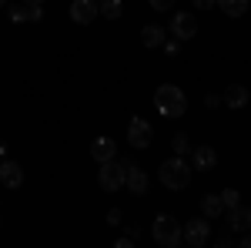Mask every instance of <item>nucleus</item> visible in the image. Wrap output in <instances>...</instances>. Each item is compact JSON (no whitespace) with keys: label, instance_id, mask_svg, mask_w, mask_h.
<instances>
[{"label":"nucleus","instance_id":"obj_15","mask_svg":"<svg viewBox=\"0 0 251 248\" xmlns=\"http://www.w3.org/2000/svg\"><path fill=\"white\" fill-rule=\"evenodd\" d=\"M225 104H228V108H234V111H238V108H245V104H248V87L231 84V87L225 91Z\"/></svg>","mask_w":251,"mask_h":248},{"label":"nucleus","instance_id":"obj_7","mask_svg":"<svg viewBox=\"0 0 251 248\" xmlns=\"http://www.w3.org/2000/svg\"><path fill=\"white\" fill-rule=\"evenodd\" d=\"M171 34L177 40H191L194 34H198V20H194V14H188V10H177L171 17Z\"/></svg>","mask_w":251,"mask_h":248},{"label":"nucleus","instance_id":"obj_22","mask_svg":"<svg viewBox=\"0 0 251 248\" xmlns=\"http://www.w3.org/2000/svg\"><path fill=\"white\" fill-rule=\"evenodd\" d=\"M148 3H151L154 10H171L174 7V0H148Z\"/></svg>","mask_w":251,"mask_h":248},{"label":"nucleus","instance_id":"obj_4","mask_svg":"<svg viewBox=\"0 0 251 248\" xmlns=\"http://www.w3.org/2000/svg\"><path fill=\"white\" fill-rule=\"evenodd\" d=\"M151 235H154L157 245H164V248L184 245V238H181V225H177V218H174V215H157Z\"/></svg>","mask_w":251,"mask_h":248},{"label":"nucleus","instance_id":"obj_2","mask_svg":"<svg viewBox=\"0 0 251 248\" xmlns=\"http://www.w3.org/2000/svg\"><path fill=\"white\" fill-rule=\"evenodd\" d=\"M161 185L171 191H181L191 185V168H188V161L181 158V154H174V158H168V161H161Z\"/></svg>","mask_w":251,"mask_h":248},{"label":"nucleus","instance_id":"obj_28","mask_svg":"<svg viewBox=\"0 0 251 248\" xmlns=\"http://www.w3.org/2000/svg\"><path fill=\"white\" fill-rule=\"evenodd\" d=\"M24 3H37V7H40V3H44V0H24Z\"/></svg>","mask_w":251,"mask_h":248},{"label":"nucleus","instance_id":"obj_12","mask_svg":"<svg viewBox=\"0 0 251 248\" xmlns=\"http://www.w3.org/2000/svg\"><path fill=\"white\" fill-rule=\"evenodd\" d=\"M228 228L231 231H248L251 228V208H245V205L228 208Z\"/></svg>","mask_w":251,"mask_h":248},{"label":"nucleus","instance_id":"obj_17","mask_svg":"<svg viewBox=\"0 0 251 248\" xmlns=\"http://www.w3.org/2000/svg\"><path fill=\"white\" fill-rule=\"evenodd\" d=\"M201 211H204V218H218V215L225 211V205H221V194H204Z\"/></svg>","mask_w":251,"mask_h":248},{"label":"nucleus","instance_id":"obj_25","mask_svg":"<svg viewBox=\"0 0 251 248\" xmlns=\"http://www.w3.org/2000/svg\"><path fill=\"white\" fill-rule=\"evenodd\" d=\"M134 238H137V235H124V238H117L114 245L117 248H127V245H134Z\"/></svg>","mask_w":251,"mask_h":248},{"label":"nucleus","instance_id":"obj_5","mask_svg":"<svg viewBox=\"0 0 251 248\" xmlns=\"http://www.w3.org/2000/svg\"><path fill=\"white\" fill-rule=\"evenodd\" d=\"M181 238H184V245H191V248H204L208 238H211L208 218H191L188 225H181Z\"/></svg>","mask_w":251,"mask_h":248},{"label":"nucleus","instance_id":"obj_6","mask_svg":"<svg viewBox=\"0 0 251 248\" xmlns=\"http://www.w3.org/2000/svg\"><path fill=\"white\" fill-rule=\"evenodd\" d=\"M127 141L134 144V148H151V141H154V128L144 121V117H131V124H127Z\"/></svg>","mask_w":251,"mask_h":248},{"label":"nucleus","instance_id":"obj_23","mask_svg":"<svg viewBox=\"0 0 251 248\" xmlns=\"http://www.w3.org/2000/svg\"><path fill=\"white\" fill-rule=\"evenodd\" d=\"M107 225L114 228V225H121V208H111L107 211Z\"/></svg>","mask_w":251,"mask_h":248},{"label":"nucleus","instance_id":"obj_26","mask_svg":"<svg viewBox=\"0 0 251 248\" xmlns=\"http://www.w3.org/2000/svg\"><path fill=\"white\" fill-rule=\"evenodd\" d=\"M241 245H245V248H251V235H245V231H241Z\"/></svg>","mask_w":251,"mask_h":248},{"label":"nucleus","instance_id":"obj_18","mask_svg":"<svg viewBox=\"0 0 251 248\" xmlns=\"http://www.w3.org/2000/svg\"><path fill=\"white\" fill-rule=\"evenodd\" d=\"M218 7H221L228 17H245V10H248V0H218Z\"/></svg>","mask_w":251,"mask_h":248},{"label":"nucleus","instance_id":"obj_1","mask_svg":"<svg viewBox=\"0 0 251 248\" xmlns=\"http://www.w3.org/2000/svg\"><path fill=\"white\" fill-rule=\"evenodd\" d=\"M154 108L161 111V117H181L188 111V97L181 87H174V84H161L154 91Z\"/></svg>","mask_w":251,"mask_h":248},{"label":"nucleus","instance_id":"obj_24","mask_svg":"<svg viewBox=\"0 0 251 248\" xmlns=\"http://www.w3.org/2000/svg\"><path fill=\"white\" fill-rule=\"evenodd\" d=\"M194 7H198V10H211L214 3H218V0H191Z\"/></svg>","mask_w":251,"mask_h":248},{"label":"nucleus","instance_id":"obj_19","mask_svg":"<svg viewBox=\"0 0 251 248\" xmlns=\"http://www.w3.org/2000/svg\"><path fill=\"white\" fill-rule=\"evenodd\" d=\"M97 7H100V14L107 20H117L124 14V3H121V0H104V3H97Z\"/></svg>","mask_w":251,"mask_h":248},{"label":"nucleus","instance_id":"obj_9","mask_svg":"<svg viewBox=\"0 0 251 248\" xmlns=\"http://www.w3.org/2000/svg\"><path fill=\"white\" fill-rule=\"evenodd\" d=\"M91 158H94L97 165L114 161V158H117V144L111 141V138H94V144H91Z\"/></svg>","mask_w":251,"mask_h":248},{"label":"nucleus","instance_id":"obj_16","mask_svg":"<svg viewBox=\"0 0 251 248\" xmlns=\"http://www.w3.org/2000/svg\"><path fill=\"white\" fill-rule=\"evenodd\" d=\"M44 17V10H40L37 3H24V7H14V10H10V20H34V24H37V20Z\"/></svg>","mask_w":251,"mask_h":248},{"label":"nucleus","instance_id":"obj_11","mask_svg":"<svg viewBox=\"0 0 251 248\" xmlns=\"http://www.w3.org/2000/svg\"><path fill=\"white\" fill-rule=\"evenodd\" d=\"M191 161H194V171H214V165H218V154L214 148H194L191 151Z\"/></svg>","mask_w":251,"mask_h":248},{"label":"nucleus","instance_id":"obj_29","mask_svg":"<svg viewBox=\"0 0 251 248\" xmlns=\"http://www.w3.org/2000/svg\"><path fill=\"white\" fill-rule=\"evenodd\" d=\"M3 3H7V0H0V7H3Z\"/></svg>","mask_w":251,"mask_h":248},{"label":"nucleus","instance_id":"obj_21","mask_svg":"<svg viewBox=\"0 0 251 248\" xmlns=\"http://www.w3.org/2000/svg\"><path fill=\"white\" fill-rule=\"evenodd\" d=\"M221 205H225V208H234V205H241V194H238L234 188H225V191H221Z\"/></svg>","mask_w":251,"mask_h":248},{"label":"nucleus","instance_id":"obj_14","mask_svg":"<svg viewBox=\"0 0 251 248\" xmlns=\"http://www.w3.org/2000/svg\"><path fill=\"white\" fill-rule=\"evenodd\" d=\"M141 44H144V47H161V44H164V27H161V24H148V27L141 30Z\"/></svg>","mask_w":251,"mask_h":248},{"label":"nucleus","instance_id":"obj_8","mask_svg":"<svg viewBox=\"0 0 251 248\" xmlns=\"http://www.w3.org/2000/svg\"><path fill=\"white\" fill-rule=\"evenodd\" d=\"M97 14H100V7H97L94 0H74L71 3V20L74 24H91Z\"/></svg>","mask_w":251,"mask_h":248},{"label":"nucleus","instance_id":"obj_10","mask_svg":"<svg viewBox=\"0 0 251 248\" xmlns=\"http://www.w3.org/2000/svg\"><path fill=\"white\" fill-rule=\"evenodd\" d=\"M0 181L7 188H20L24 185V168H20L17 161H0Z\"/></svg>","mask_w":251,"mask_h":248},{"label":"nucleus","instance_id":"obj_27","mask_svg":"<svg viewBox=\"0 0 251 248\" xmlns=\"http://www.w3.org/2000/svg\"><path fill=\"white\" fill-rule=\"evenodd\" d=\"M3 151H7V144H3V141H0V161H3Z\"/></svg>","mask_w":251,"mask_h":248},{"label":"nucleus","instance_id":"obj_13","mask_svg":"<svg viewBox=\"0 0 251 248\" xmlns=\"http://www.w3.org/2000/svg\"><path fill=\"white\" fill-rule=\"evenodd\" d=\"M124 185L131 188V194H144V191H148V174L141 171L137 165H131L127 174H124Z\"/></svg>","mask_w":251,"mask_h":248},{"label":"nucleus","instance_id":"obj_3","mask_svg":"<svg viewBox=\"0 0 251 248\" xmlns=\"http://www.w3.org/2000/svg\"><path fill=\"white\" fill-rule=\"evenodd\" d=\"M131 168V161L127 158H114V161H104L100 165V171H97V185L104 191H121L124 188V174Z\"/></svg>","mask_w":251,"mask_h":248},{"label":"nucleus","instance_id":"obj_20","mask_svg":"<svg viewBox=\"0 0 251 248\" xmlns=\"http://www.w3.org/2000/svg\"><path fill=\"white\" fill-rule=\"evenodd\" d=\"M171 148H174V154H181V158H184V154L191 151V141H188V134H174V138H171Z\"/></svg>","mask_w":251,"mask_h":248}]
</instances>
